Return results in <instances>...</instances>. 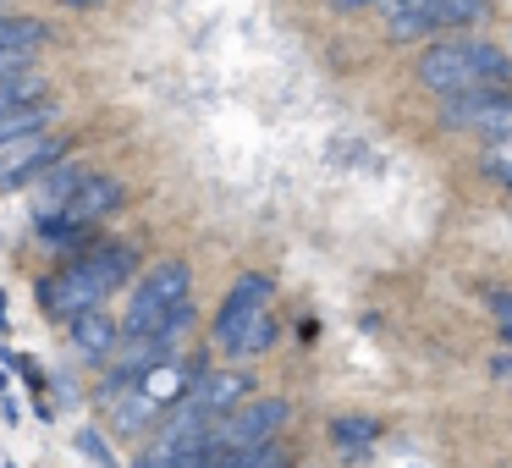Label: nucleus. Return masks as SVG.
Returning a JSON list of instances; mask_svg holds the SVG:
<instances>
[{"label": "nucleus", "mask_w": 512, "mask_h": 468, "mask_svg": "<svg viewBox=\"0 0 512 468\" xmlns=\"http://www.w3.org/2000/svg\"><path fill=\"white\" fill-rule=\"evenodd\" d=\"M430 6H435V17H441V28H463L485 12V0H430Z\"/></svg>", "instance_id": "23"}, {"label": "nucleus", "mask_w": 512, "mask_h": 468, "mask_svg": "<svg viewBox=\"0 0 512 468\" xmlns=\"http://www.w3.org/2000/svg\"><path fill=\"white\" fill-rule=\"evenodd\" d=\"M83 177H89V166H78L72 155H61L56 166H50L45 177L34 182V221H45V215H61V210H67V199L78 193Z\"/></svg>", "instance_id": "9"}, {"label": "nucleus", "mask_w": 512, "mask_h": 468, "mask_svg": "<svg viewBox=\"0 0 512 468\" xmlns=\"http://www.w3.org/2000/svg\"><path fill=\"white\" fill-rule=\"evenodd\" d=\"M23 67H34L28 50H0V78H6V72H23Z\"/></svg>", "instance_id": "26"}, {"label": "nucleus", "mask_w": 512, "mask_h": 468, "mask_svg": "<svg viewBox=\"0 0 512 468\" xmlns=\"http://www.w3.org/2000/svg\"><path fill=\"white\" fill-rule=\"evenodd\" d=\"M193 375H199L193 364H177V358H160L155 369H144V380H138V386H144L149 397L160 402V408H171V402H182V397H188Z\"/></svg>", "instance_id": "16"}, {"label": "nucleus", "mask_w": 512, "mask_h": 468, "mask_svg": "<svg viewBox=\"0 0 512 468\" xmlns=\"http://www.w3.org/2000/svg\"><path fill=\"white\" fill-rule=\"evenodd\" d=\"M380 23H386V34L397 39V45H408V39H424L441 28V17H435L430 0H375Z\"/></svg>", "instance_id": "10"}, {"label": "nucleus", "mask_w": 512, "mask_h": 468, "mask_svg": "<svg viewBox=\"0 0 512 468\" xmlns=\"http://www.w3.org/2000/svg\"><path fill=\"white\" fill-rule=\"evenodd\" d=\"M0 468H12V463H0Z\"/></svg>", "instance_id": "33"}, {"label": "nucleus", "mask_w": 512, "mask_h": 468, "mask_svg": "<svg viewBox=\"0 0 512 468\" xmlns=\"http://www.w3.org/2000/svg\"><path fill=\"white\" fill-rule=\"evenodd\" d=\"M270 342H276V320H270V314H259V320H248L243 331H237L232 342L221 347V353H232V358H259Z\"/></svg>", "instance_id": "21"}, {"label": "nucleus", "mask_w": 512, "mask_h": 468, "mask_svg": "<svg viewBox=\"0 0 512 468\" xmlns=\"http://www.w3.org/2000/svg\"><path fill=\"white\" fill-rule=\"evenodd\" d=\"M490 314H496V325L507 331L512 325V292H490Z\"/></svg>", "instance_id": "25"}, {"label": "nucleus", "mask_w": 512, "mask_h": 468, "mask_svg": "<svg viewBox=\"0 0 512 468\" xmlns=\"http://www.w3.org/2000/svg\"><path fill=\"white\" fill-rule=\"evenodd\" d=\"M270 298H276V287H270V276H259V270H248V276L232 281V292H226L221 314H215V347H226L237 331H243L248 320H259V314H270Z\"/></svg>", "instance_id": "7"}, {"label": "nucleus", "mask_w": 512, "mask_h": 468, "mask_svg": "<svg viewBox=\"0 0 512 468\" xmlns=\"http://www.w3.org/2000/svg\"><path fill=\"white\" fill-rule=\"evenodd\" d=\"M67 138L61 133H28V138H12L0 149V193H17V188H34L61 155H67Z\"/></svg>", "instance_id": "6"}, {"label": "nucleus", "mask_w": 512, "mask_h": 468, "mask_svg": "<svg viewBox=\"0 0 512 468\" xmlns=\"http://www.w3.org/2000/svg\"><path fill=\"white\" fill-rule=\"evenodd\" d=\"M490 375L501 380V386L512 391V353H501V358H490Z\"/></svg>", "instance_id": "27"}, {"label": "nucleus", "mask_w": 512, "mask_h": 468, "mask_svg": "<svg viewBox=\"0 0 512 468\" xmlns=\"http://www.w3.org/2000/svg\"><path fill=\"white\" fill-rule=\"evenodd\" d=\"M375 441H380V424L375 419H336L331 424V446L347 457V463H364Z\"/></svg>", "instance_id": "18"}, {"label": "nucleus", "mask_w": 512, "mask_h": 468, "mask_svg": "<svg viewBox=\"0 0 512 468\" xmlns=\"http://www.w3.org/2000/svg\"><path fill=\"white\" fill-rule=\"evenodd\" d=\"M78 452L89 457L94 468H116V452L105 446V435H100V430H78Z\"/></svg>", "instance_id": "24"}, {"label": "nucleus", "mask_w": 512, "mask_h": 468, "mask_svg": "<svg viewBox=\"0 0 512 468\" xmlns=\"http://www.w3.org/2000/svg\"><path fill=\"white\" fill-rule=\"evenodd\" d=\"M413 78L430 94L452 100V94H468V89H496L507 78V61H501L496 45H479V39H441L419 56Z\"/></svg>", "instance_id": "1"}, {"label": "nucleus", "mask_w": 512, "mask_h": 468, "mask_svg": "<svg viewBox=\"0 0 512 468\" xmlns=\"http://www.w3.org/2000/svg\"><path fill=\"white\" fill-rule=\"evenodd\" d=\"M34 298H39V309L50 314V320H78V314H89V309H100L111 292L100 287V276H94L89 265H83V254L78 259H67L61 270H50L45 281L34 287Z\"/></svg>", "instance_id": "5"}, {"label": "nucleus", "mask_w": 512, "mask_h": 468, "mask_svg": "<svg viewBox=\"0 0 512 468\" xmlns=\"http://www.w3.org/2000/svg\"><path fill=\"white\" fill-rule=\"evenodd\" d=\"M45 39H50V28L39 17H0V50H28V56H39Z\"/></svg>", "instance_id": "20"}, {"label": "nucleus", "mask_w": 512, "mask_h": 468, "mask_svg": "<svg viewBox=\"0 0 512 468\" xmlns=\"http://www.w3.org/2000/svg\"><path fill=\"white\" fill-rule=\"evenodd\" d=\"M474 127L479 133H490V138H512V100H501L496 89L479 100V111H474Z\"/></svg>", "instance_id": "22"}, {"label": "nucleus", "mask_w": 512, "mask_h": 468, "mask_svg": "<svg viewBox=\"0 0 512 468\" xmlns=\"http://www.w3.org/2000/svg\"><path fill=\"white\" fill-rule=\"evenodd\" d=\"M0 325H6V292H0Z\"/></svg>", "instance_id": "31"}, {"label": "nucleus", "mask_w": 512, "mask_h": 468, "mask_svg": "<svg viewBox=\"0 0 512 468\" xmlns=\"http://www.w3.org/2000/svg\"><path fill=\"white\" fill-rule=\"evenodd\" d=\"M188 292H193L188 259H160V265H149L144 276H138L133 298H127L122 336H155L160 320H166V309H171L177 298H188Z\"/></svg>", "instance_id": "4"}, {"label": "nucleus", "mask_w": 512, "mask_h": 468, "mask_svg": "<svg viewBox=\"0 0 512 468\" xmlns=\"http://www.w3.org/2000/svg\"><path fill=\"white\" fill-rule=\"evenodd\" d=\"M287 419H292L287 397H243L232 413H221L210 424V452L232 457V452H248V446H265L287 430Z\"/></svg>", "instance_id": "3"}, {"label": "nucleus", "mask_w": 512, "mask_h": 468, "mask_svg": "<svg viewBox=\"0 0 512 468\" xmlns=\"http://www.w3.org/2000/svg\"><path fill=\"white\" fill-rule=\"evenodd\" d=\"M83 265L100 276L105 292H116V287H127V276L138 270V248L133 243H89L83 248Z\"/></svg>", "instance_id": "13"}, {"label": "nucleus", "mask_w": 512, "mask_h": 468, "mask_svg": "<svg viewBox=\"0 0 512 468\" xmlns=\"http://www.w3.org/2000/svg\"><path fill=\"white\" fill-rule=\"evenodd\" d=\"M100 402L111 408V430H122V435H138V430H149V424L160 419V402L149 397L144 386H127V397L111 391V397H100Z\"/></svg>", "instance_id": "14"}, {"label": "nucleus", "mask_w": 512, "mask_h": 468, "mask_svg": "<svg viewBox=\"0 0 512 468\" xmlns=\"http://www.w3.org/2000/svg\"><path fill=\"white\" fill-rule=\"evenodd\" d=\"M188 397L199 402L210 419H221V413H232L237 402L248 397V375H237V369H221V375H193Z\"/></svg>", "instance_id": "12"}, {"label": "nucleus", "mask_w": 512, "mask_h": 468, "mask_svg": "<svg viewBox=\"0 0 512 468\" xmlns=\"http://www.w3.org/2000/svg\"><path fill=\"white\" fill-rule=\"evenodd\" d=\"M61 6H78V12H89V6H100V0H61Z\"/></svg>", "instance_id": "29"}, {"label": "nucleus", "mask_w": 512, "mask_h": 468, "mask_svg": "<svg viewBox=\"0 0 512 468\" xmlns=\"http://www.w3.org/2000/svg\"><path fill=\"white\" fill-rule=\"evenodd\" d=\"M210 424L215 419L193 397L171 402L166 424H160L144 446H138L133 468H188V463H199V457L210 452Z\"/></svg>", "instance_id": "2"}, {"label": "nucleus", "mask_w": 512, "mask_h": 468, "mask_svg": "<svg viewBox=\"0 0 512 468\" xmlns=\"http://www.w3.org/2000/svg\"><path fill=\"white\" fill-rule=\"evenodd\" d=\"M325 6H331V12H347V17H353V12H369L375 0H325Z\"/></svg>", "instance_id": "28"}, {"label": "nucleus", "mask_w": 512, "mask_h": 468, "mask_svg": "<svg viewBox=\"0 0 512 468\" xmlns=\"http://www.w3.org/2000/svg\"><path fill=\"white\" fill-rule=\"evenodd\" d=\"M116 336H122V325H116L111 314H100V309H89V314H78V320H67L72 353L89 358V364H105V358H111Z\"/></svg>", "instance_id": "11"}, {"label": "nucleus", "mask_w": 512, "mask_h": 468, "mask_svg": "<svg viewBox=\"0 0 512 468\" xmlns=\"http://www.w3.org/2000/svg\"><path fill=\"white\" fill-rule=\"evenodd\" d=\"M45 94H50L45 72H34V67L6 72V78H0V116H6V111H17V105H28V100H45Z\"/></svg>", "instance_id": "19"}, {"label": "nucleus", "mask_w": 512, "mask_h": 468, "mask_svg": "<svg viewBox=\"0 0 512 468\" xmlns=\"http://www.w3.org/2000/svg\"><path fill=\"white\" fill-rule=\"evenodd\" d=\"M34 226H39V237H45L50 248H61V254H83V248L94 243V226L89 221H72L67 210L45 215V221H34Z\"/></svg>", "instance_id": "17"}, {"label": "nucleus", "mask_w": 512, "mask_h": 468, "mask_svg": "<svg viewBox=\"0 0 512 468\" xmlns=\"http://www.w3.org/2000/svg\"><path fill=\"white\" fill-rule=\"evenodd\" d=\"M127 204V188L116 177H105V171H89V177L78 182V193L67 199V215L72 221H89V226H100V221H111L116 210Z\"/></svg>", "instance_id": "8"}, {"label": "nucleus", "mask_w": 512, "mask_h": 468, "mask_svg": "<svg viewBox=\"0 0 512 468\" xmlns=\"http://www.w3.org/2000/svg\"><path fill=\"white\" fill-rule=\"evenodd\" d=\"M56 116H61V105L50 100H28V105H17V111H6L0 116V149L12 144V138H28V133H50L56 127Z\"/></svg>", "instance_id": "15"}, {"label": "nucleus", "mask_w": 512, "mask_h": 468, "mask_svg": "<svg viewBox=\"0 0 512 468\" xmlns=\"http://www.w3.org/2000/svg\"><path fill=\"white\" fill-rule=\"evenodd\" d=\"M188 468H215V452H204L199 463H188Z\"/></svg>", "instance_id": "30"}, {"label": "nucleus", "mask_w": 512, "mask_h": 468, "mask_svg": "<svg viewBox=\"0 0 512 468\" xmlns=\"http://www.w3.org/2000/svg\"><path fill=\"white\" fill-rule=\"evenodd\" d=\"M0 397H6V369H0Z\"/></svg>", "instance_id": "32"}]
</instances>
